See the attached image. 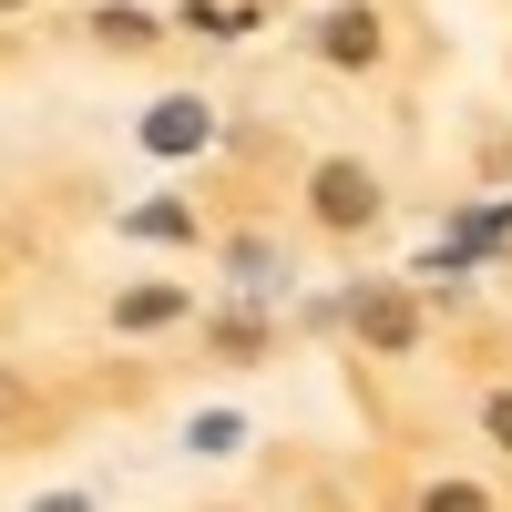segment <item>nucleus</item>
<instances>
[{
	"mask_svg": "<svg viewBox=\"0 0 512 512\" xmlns=\"http://www.w3.org/2000/svg\"><path fill=\"white\" fill-rule=\"evenodd\" d=\"M318 205H328L338 226H359V216H369V175H349V164H328V175H318Z\"/></svg>",
	"mask_w": 512,
	"mask_h": 512,
	"instance_id": "nucleus-1",
	"label": "nucleus"
},
{
	"mask_svg": "<svg viewBox=\"0 0 512 512\" xmlns=\"http://www.w3.org/2000/svg\"><path fill=\"white\" fill-rule=\"evenodd\" d=\"M195 144H205V113L195 103H164L154 113V154H195Z\"/></svg>",
	"mask_w": 512,
	"mask_h": 512,
	"instance_id": "nucleus-2",
	"label": "nucleus"
},
{
	"mask_svg": "<svg viewBox=\"0 0 512 512\" xmlns=\"http://www.w3.org/2000/svg\"><path fill=\"white\" fill-rule=\"evenodd\" d=\"M175 308H185L175 287H134V297H123V328H164V318H175Z\"/></svg>",
	"mask_w": 512,
	"mask_h": 512,
	"instance_id": "nucleus-3",
	"label": "nucleus"
},
{
	"mask_svg": "<svg viewBox=\"0 0 512 512\" xmlns=\"http://www.w3.org/2000/svg\"><path fill=\"white\" fill-rule=\"evenodd\" d=\"M369 41H379L369 11H338V21H328V52H338V62H369Z\"/></svg>",
	"mask_w": 512,
	"mask_h": 512,
	"instance_id": "nucleus-4",
	"label": "nucleus"
},
{
	"mask_svg": "<svg viewBox=\"0 0 512 512\" xmlns=\"http://www.w3.org/2000/svg\"><path fill=\"white\" fill-rule=\"evenodd\" d=\"M369 338H390V349L410 338V308H400V297H369Z\"/></svg>",
	"mask_w": 512,
	"mask_h": 512,
	"instance_id": "nucleus-5",
	"label": "nucleus"
},
{
	"mask_svg": "<svg viewBox=\"0 0 512 512\" xmlns=\"http://www.w3.org/2000/svg\"><path fill=\"white\" fill-rule=\"evenodd\" d=\"M431 512H482V492H461V482H451V492H431Z\"/></svg>",
	"mask_w": 512,
	"mask_h": 512,
	"instance_id": "nucleus-6",
	"label": "nucleus"
},
{
	"mask_svg": "<svg viewBox=\"0 0 512 512\" xmlns=\"http://www.w3.org/2000/svg\"><path fill=\"white\" fill-rule=\"evenodd\" d=\"M492 431H502V441H512V400H492Z\"/></svg>",
	"mask_w": 512,
	"mask_h": 512,
	"instance_id": "nucleus-7",
	"label": "nucleus"
},
{
	"mask_svg": "<svg viewBox=\"0 0 512 512\" xmlns=\"http://www.w3.org/2000/svg\"><path fill=\"white\" fill-rule=\"evenodd\" d=\"M41 512H82V502H72V492H62V502H41Z\"/></svg>",
	"mask_w": 512,
	"mask_h": 512,
	"instance_id": "nucleus-8",
	"label": "nucleus"
}]
</instances>
